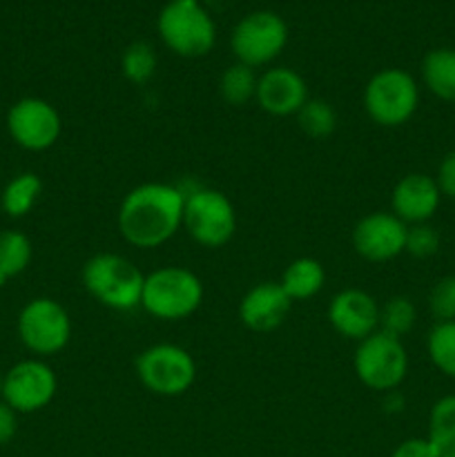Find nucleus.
Segmentation results:
<instances>
[{
  "label": "nucleus",
  "instance_id": "1",
  "mask_svg": "<svg viewBox=\"0 0 455 457\" xmlns=\"http://www.w3.org/2000/svg\"><path fill=\"white\" fill-rule=\"evenodd\" d=\"M186 192L172 183H141L120 201L119 232L129 245L141 250L168 244L183 228Z\"/></svg>",
  "mask_w": 455,
  "mask_h": 457
},
{
  "label": "nucleus",
  "instance_id": "2",
  "mask_svg": "<svg viewBox=\"0 0 455 457\" xmlns=\"http://www.w3.org/2000/svg\"><path fill=\"white\" fill-rule=\"evenodd\" d=\"M203 303V281L183 266H163L145 275L141 308L161 321H181Z\"/></svg>",
  "mask_w": 455,
  "mask_h": 457
},
{
  "label": "nucleus",
  "instance_id": "3",
  "mask_svg": "<svg viewBox=\"0 0 455 457\" xmlns=\"http://www.w3.org/2000/svg\"><path fill=\"white\" fill-rule=\"evenodd\" d=\"M145 275L123 254L101 253L83 266V286L98 303L128 312L141 306Z\"/></svg>",
  "mask_w": 455,
  "mask_h": 457
},
{
  "label": "nucleus",
  "instance_id": "4",
  "mask_svg": "<svg viewBox=\"0 0 455 457\" xmlns=\"http://www.w3.org/2000/svg\"><path fill=\"white\" fill-rule=\"evenodd\" d=\"M159 36L170 52L183 58H201L217 43V25L199 0H174L159 13Z\"/></svg>",
  "mask_w": 455,
  "mask_h": 457
},
{
  "label": "nucleus",
  "instance_id": "5",
  "mask_svg": "<svg viewBox=\"0 0 455 457\" xmlns=\"http://www.w3.org/2000/svg\"><path fill=\"white\" fill-rule=\"evenodd\" d=\"M361 101L373 123L382 128H400L418 112L419 87L409 71L388 67L370 76Z\"/></svg>",
  "mask_w": 455,
  "mask_h": 457
},
{
  "label": "nucleus",
  "instance_id": "6",
  "mask_svg": "<svg viewBox=\"0 0 455 457\" xmlns=\"http://www.w3.org/2000/svg\"><path fill=\"white\" fill-rule=\"evenodd\" d=\"M183 228L203 248H221L236 232L235 205L223 192L194 187L192 192H186Z\"/></svg>",
  "mask_w": 455,
  "mask_h": 457
},
{
  "label": "nucleus",
  "instance_id": "7",
  "mask_svg": "<svg viewBox=\"0 0 455 457\" xmlns=\"http://www.w3.org/2000/svg\"><path fill=\"white\" fill-rule=\"evenodd\" d=\"M352 369H355L357 379L366 388L391 393L406 379L409 353H406L401 339L377 330L360 342L355 357H352Z\"/></svg>",
  "mask_w": 455,
  "mask_h": 457
},
{
  "label": "nucleus",
  "instance_id": "8",
  "mask_svg": "<svg viewBox=\"0 0 455 457\" xmlns=\"http://www.w3.org/2000/svg\"><path fill=\"white\" fill-rule=\"evenodd\" d=\"M136 378L154 395L178 397L194 384L196 361L177 344H154L136 357Z\"/></svg>",
  "mask_w": 455,
  "mask_h": 457
},
{
  "label": "nucleus",
  "instance_id": "9",
  "mask_svg": "<svg viewBox=\"0 0 455 457\" xmlns=\"http://www.w3.org/2000/svg\"><path fill=\"white\" fill-rule=\"evenodd\" d=\"M18 337L34 355H56L70 344L71 320L61 302L36 297L22 306L18 315Z\"/></svg>",
  "mask_w": 455,
  "mask_h": 457
},
{
  "label": "nucleus",
  "instance_id": "10",
  "mask_svg": "<svg viewBox=\"0 0 455 457\" xmlns=\"http://www.w3.org/2000/svg\"><path fill=\"white\" fill-rule=\"evenodd\" d=\"M232 52L236 62L263 67L275 61L288 43V25L275 12H252L241 18L232 29Z\"/></svg>",
  "mask_w": 455,
  "mask_h": 457
},
{
  "label": "nucleus",
  "instance_id": "11",
  "mask_svg": "<svg viewBox=\"0 0 455 457\" xmlns=\"http://www.w3.org/2000/svg\"><path fill=\"white\" fill-rule=\"evenodd\" d=\"M7 132L22 150L45 152L61 138L62 120L52 103L38 96H27L9 107Z\"/></svg>",
  "mask_w": 455,
  "mask_h": 457
},
{
  "label": "nucleus",
  "instance_id": "12",
  "mask_svg": "<svg viewBox=\"0 0 455 457\" xmlns=\"http://www.w3.org/2000/svg\"><path fill=\"white\" fill-rule=\"evenodd\" d=\"M58 391L56 373L40 360H22L3 373L0 400L16 413H36L52 404Z\"/></svg>",
  "mask_w": 455,
  "mask_h": 457
},
{
  "label": "nucleus",
  "instance_id": "13",
  "mask_svg": "<svg viewBox=\"0 0 455 457\" xmlns=\"http://www.w3.org/2000/svg\"><path fill=\"white\" fill-rule=\"evenodd\" d=\"M406 232L409 226L393 212H370L352 228V248L366 262H391L404 253Z\"/></svg>",
  "mask_w": 455,
  "mask_h": 457
},
{
  "label": "nucleus",
  "instance_id": "14",
  "mask_svg": "<svg viewBox=\"0 0 455 457\" xmlns=\"http://www.w3.org/2000/svg\"><path fill=\"white\" fill-rule=\"evenodd\" d=\"M328 321L342 337L361 342L379 330V303L360 288H346L328 303Z\"/></svg>",
  "mask_w": 455,
  "mask_h": 457
},
{
  "label": "nucleus",
  "instance_id": "15",
  "mask_svg": "<svg viewBox=\"0 0 455 457\" xmlns=\"http://www.w3.org/2000/svg\"><path fill=\"white\" fill-rule=\"evenodd\" d=\"M308 98L306 80L290 67H272L259 76L254 101L266 114L297 116Z\"/></svg>",
  "mask_w": 455,
  "mask_h": 457
},
{
  "label": "nucleus",
  "instance_id": "16",
  "mask_svg": "<svg viewBox=\"0 0 455 457\" xmlns=\"http://www.w3.org/2000/svg\"><path fill=\"white\" fill-rule=\"evenodd\" d=\"M442 201V192L437 187L435 177L422 172H410L395 183L391 195V208L397 219L406 226L428 223L437 212Z\"/></svg>",
  "mask_w": 455,
  "mask_h": 457
},
{
  "label": "nucleus",
  "instance_id": "17",
  "mask_svg": "<svg viewBox=\"0 0 455 457\" xmlns=\"http://www.w3.org/2000/svg\"><path fill=\"white\" fill-rule=\"evenodd\" d=\"M290 306L293 302L284 293L279 281H261L241 297L239 320L245 328L254 333H270L284 324Z\"/></svg>",
  "mask_w": 455,
  "mask_h": 457
},
{
  "label": "nucleus",
  "instance_id": "18",
  "mask_svg": "<svg viewBox=\"0 0 455 457\" xmlns=\"http://www.w3.org/2000/svg\"><path fill=\"white\" fill-rule=\"evenodd\" d=\"M324 266L312 257H299L290 262L279 281V286L288 295L290 302H306V299L315 297L324 288Z\"/></svg>",
  "mask_w": 455,
  "mask_h": 457
},
{
  "label": "nucleus",
  "instance_id": "19",
  "mask_svg": "<svg viewBox=\"0 0 455 457\" xmlns=\"http://www.w3.org/2000/svg\"><path fill=\"white\" fill-rule=\"evenodd\" d=\"M422 80L433 96L455 103V49H431L422 61Z\"/></svg>",
  "mask_w": 455,
  "mask_h": 457
},
{
  "label": "nucleus",
  "instance_id": "20",
  "mask_svg": "<svg viewBox=\"0 0 455 457\" xmlns=\"http://www.w3.org/2000/svg\"><path fill=\"white\" fill-rule=\"evenodd\" d=\"M40 195H43V181H40L38 174L22 172L16 174V177L4 186L3 196H0V205H3L7 217L22 219L34 210Z\"/></svg>",
  "mask_w": 455,
  "mask_h": 457
},
{
  "label": "nucleus",
  "instance_id": "21",
  "mask_svg": "<svg viewBox=\"0 0 455 457\" xmlns=\"http://www.w3.org/2000/svg\"><path fill=\"white\" fill-rule=\"evenodd\" d=\"M426 440L437 457H455V395H446L433 404Z\"/></svg>",
  "mask_w": 455,
  "mask_h": 457
},
{
  "label": "nucleus",
  "instance_id": "22",
  "mask_svg": "<svg viewBox=\"0 0 455 457\" xmlns=\"http://www.w3.org/2000/svg\"><path fill=\"white\" fill-rule=\"evenodd\" d=\"M31 254H34V248H31L29 237L18 230L0 232V288L9 279L27 270Z\"/></svg>",
  "mask_w": 455,
  "mask_h": 457
},
{
  "label": "nucleus",
  "instance_id": "23",
  "mask_svg": "<svg viewBox=\"0 0 455 457\" xmlns=\"http://www.w3.org/2000/svg\"><path fill=\"white\" fill-rule=\"evenodd\" d=\"M257 80L259 76L254 74L252 67L244 65V62H235V65L223 70L221 79H219V94H221L228 105L241 107L245 103L254 101Z\"/></svg>",
  "mask_w": 455,
  "mask_h": 457
},
{
  "label": "nucleus",
  "instance_id": "24",
  "mask_svg": "<svg viewBox=\"0 0 455 457\" xmlns=\"http://www.w3.org/2000/svg\"><path fill=\"white\" fill-rule=\"evenodd\" d=\"M426 348L433 366L455 379V321H437L428 333Z\"/></svg>",
  "mask_w": 455,
  "mask_h": 457
},
{
  "label": "nucleus",
  "instance_id": "25",
  "mask_svg": "<svg viewBox=\"0 0 455 457\" xmlns=\"http://www.w3.org/2000/svg\"><path fill=\"white\" fill-rule=\"evenodd\" d=\"M297 123L310 138H326L337 128V112L324 98H308L297 112Z\"/></svg>",
  "mask_w": 455,
  "mask_h": 457
},
{
  "label": "nucleus",
  "instance_id": "26",
  "mask_svg": "<svg viewBox=\"0 0 455 457\" xmlns=\"http://www.w3.org/2000/svg\"><path fill=\"white\" fill-rule=\"evenodd\" d=\"M156 65H159V61H156L154 47L145 40L128 45V49L120 56V71L134 85H145L154 76Z\"/></svg>",
  "mask_w": 455,
  "mask_h": 457
},
{
  "label": "nucleus",
  "instance_id": "27",
  "mask_svg": "<svg viewBox=\"0 0 455 457\" xmlns=\"http://www.w3.org/2000/svg\"><path fill=\"white\" fill-rule=\"evenodd\" d=\"M418 320L415 303L409 297H393L384 306H379V330L401 339L406 333H410Z\"/></svg>",
  "mask_w": 455,
  "mask_h": 457
},
{
  "label": "nucleus",
  "instance_id": "28",
  "mask_svg": "<svg viewBox=\"0 0 455 457\" xmlns=\"http://www.w3.org/2000/svg\"><path fill=\"white\" fill-rule=\"evenodd\" d=\"M440 250V232L435 230L428 223H415L409 226L406 232V248L404 253H409L415 259H428Z\"/></svg>",
  "mask_w": 455,
  "mask_h": 457
},
{
  "label": "nucleus",
  "instance_id": "29",
  "mask_svg": "<svg viewBox=\"0 0 455 457\" xmlns=\"http://www.w3.org/2000/svg\"><path fill=\"white\" fill-rule=\"evenodd\" d=\"M428 308L437 321H455V275L435 281L428 295Z\"/></svg>",
  "mask_w": 455,
  "mask_h": 457
},
{
  "label": "nucleus",
  "instance_id": "30",
  "mask_svg": "<svg viewBox=\"0 0 455 457\" xmlns=\"http://www.w3.org/2000/svg\"><path fill=\"white\" fill-rule=\"evenodd\" d=\"M435 183L440 187L442 196H449L455 199V150H451L449 154L442 159L440 168H437Z\"/></svg>",
  "mask_w": 455,
  "mask_h": 457
},
{
  "label": "nucleus",
  "instance_id": "31",
  "mask_svg": "<svg viewBox=\"0 0 455 457\" xmlns=\"http://www.w3.org/2000/svg\"><path fill=\"white\" fill-rule=\"evenodd\" d=\"M391 457H437V453L426 437H410L401 442Z\"/></svg>",
  "mask_w": 455,
  "mask_h": 457
},
{
  "label": "nucleus",
  "instance_id": "32",
  "mask_svg": "<svg viewBox=\"0 0 455 457\" xmlns=\"http://www.w3.org/2000/svg\"><path fill=\"white\" fill-rule=\"evenodd\" d=\"M18 431V413L7 404V402L0 400V445H7L13 440Z\"/></svg>",
  "mask_w": 455,
  "mask_h": 457
},
{
  "label": "nucleus",
  "instance_id": "33",
  "mask_svg": "<svg viewBox=\"0 0 455 457\" xmlns=\"http://www.w3.org/2000/svg\"><path fill=\"white\" fill-rule=\"evenodd\" d=\"M0 391H3V373H0Z\"/></svg>",
  "mask_w": 455,
  "mask_h": 457
},
{
  "label": "nucleus",
  "instance_id": "34",
  "mask_svg": "<svg viewBox=\"0 0 455 457\" xmlns=\"http://www.w3.org/2000/svg\"><path fill=\"white\" fill-rule=\"evenodd\" d=\"M168 3H174V0H168Z\"/></svg>",
  "mask_w": 455,
  "mask_h": 457
}]
</instances>
